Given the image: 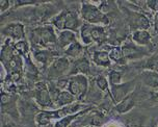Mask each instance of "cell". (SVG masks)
<instances>
[{"label": "cell", "instance_id": "3", "mask_svg": "<svg viewBox=\"0 0 158 127\" xmlns=\"http://www.w3.org/2000/svg\"><path fill=\"white\" fill-rule=\"evenodd\" d=\"M79 14L85 23L92 25H102V26L109 24V19L106 14H104L100 10L98 4L93 2H81Z\"/></svg>", "mask_w": 158, "mask_h": 127}, {"label": "cell", "instance_id": "10", "mask_svg": "<svg viewBox=\"0 0 158 127\" xmlns=\"http://www.w3.org/2000/svg\"><path fill=\"white\" fill-rule=\"evenodd\" d=\"M121 47H122L124 55H125V58L127 61L139 60V58H143L145 56L149 55L148 50L145 47L138 46L133 41L125 42Z\"/></svg>", "mask_w": 158, "mask_h": 127}, {"label": "cell", "instance_id": "5", "mask_svg": "<svg viewBox=\"0 0 158 127\" xmlns=\"http://www.w3.org/2000/svg\"><path fill=\"white\" fill-rule=\"evenodd\" d=\"M72 61L66 56H58L52 61L47 69V77L49 80H57L59 78L68 76L71 69Z\"/></svg>", "mask_w": 158, "mask_h": 127}, {"label": "cell", "instance_id": "37", "mask_svg": "<svg viewBox=\"0 0 158 127\" xmlns=\"http://www.w3.org/2000/svg\"><path fill=\"white\" fill-rule=\"evenodd\" d=\"M84 127H91V126H84Z\"/></svg>", "mask_w": 158, "mask_h": 127}, {"label": "cell", "instance_id": "20", "mask_svg": "<svg viewBox=\"0 0 158 127\" xmlns=\"http://www.w3.org/2000/svg\"><path fill=\"white\" fill-rule=\"evenodd\" d=\"M93 109V106H89V108H85L83 111L77 112V114H74V115H69L67 117L63 118V119L58 120V121H55L54 124H53V127H70L71 126L72 123H74L78 118H80L81 116L85 115L86 112H89V111Z\"/></svg>", "mask_w": 158, "mask_h": 127}, {"label": "cell", "instance_id": "23", "mask_svg": "<svg viewBox=\"0 0 158 127\" xmlns=\"http://www.w3.org/2000/svg\"><path fill=\"white\" fill-rule=\"evenodd\" d=\"M135 106V101L134 98L132 96L129 95L128 97H126L125 99H123L121 102L117 103L114 105V109L118 114L120 115H125L127 112H129L132 108Z\"/></svg>", "mask_w": 158, "mask_h": 127}, {"label": "cell", "instance_id": "15", "mask_svg": "<svg viewBox=\"0 0 158 127\" xmlns=\"http://www.w3.org/2000/svg\"><path fill=\"white\" fill-rule=\"evenodd\" d=\"M76 41H78L77 36H76V32H71V30H63V32H59L57 35L55 48L64 51L70 45L75 43Z\"/></svg>", "mask_w": 158, "mask_h": 127}, {"label": "cell", "instance_id": "36", "mask_svg": "<svg viewBox=\"0 0 158 127\" xmlns=\"http://www.w3.org/2000/svg\"><path fill=\"white\" fill-rule=\"evenodd\" d=\"M153 98H155V99H158V92L155 93V94L153 95Z\"/></svg>", "mask_w": 158, "mask_h": 127}, {"label": "cell", "instance_id": "1", "mask_svg": "<svg viewBox=\"0 0 158 127\" xmlns=\"http://www.w3.org/2000/svg\"><path fill=\"white\" fill-rule=\"evenodd\" d=\"M89 106H92V105H89V104H85V103L75 102L71 104V105L60 107V108H56V109H53V111H40L38 114L35 115V121L40 126H48V125H50L51 121L53 120L58 121L69 115L77 114V112L83 111V109L89 108Z\"/></svg>", "mask_w": 158, "mask_h": 127}, {"label": "cell", "instance_id": "38", "mask_svg": "<svg viewBox=\"0 0 158 127\" xmlns=\"http://www.w3.org/2000/svg\"><path fill=\"white\" fill-rule=\"evenodd\" d=\"M157 127H158V125H157Z\"/></svg>", "mask_w": 158, "mask_h": 127}, {"label": "cell", "instance_id": "32", "mask_svg": "<svg viewBox=\"0 0 158 127\" xmlns=\"http://www.w3.org/2000/svg\"><path fill=\"white\" fill-rule=\"evenodd\" d=\"M10 8H12V1H8V0H1L0 1V13H1V15H3L4 12H6Z\"/></svg>", "mask_w": 158, "mask_h": 127}, {"label": "cell", "instance_id": "35", "mask_svg": "<svg viewBox=\"0 0 158 127\" xmlns=\"http://www.w3.org/2000/svg\"><path fill=\"white\" fill-rule=\"evenodd\" d=\"M155 27H156V29L158 30V13L155 15Z\"/></svg>", "mask_w": 158, "mask_h": 127}, {"label": "cell", "instance_id": "21", "mask_svg": "<svg viewBox=\"0 0 158 127\" xmlns=\"http://www.w3.org/2000/svg\"><path fill=\"white\" fill-rule=\"evenodd\" d=\"M131 40L138 46H148L151 44L152 36L148 30H135L131 36Z\"/></svg>", "mask_w": 158, "mask_h": 127}, {"label": "cell", "instance_id": "9", "mask_svg": "<svg viewBox=\"0 0 158 127\" xmlns=\"http://www.w3.org/2000/svg\"><path fill=\"white\" fill-rule=\"evenodd\" d=\"M1 36L5 40L10 39L13 42H18L25 39V26L21 22H10L1 27Z\"/></svg>", "mask_w": 158, "mask_h": 127}, {"label": "cell", "instance_id": "16", "mask_svg": "<svg viewBox=\"0 0 158 127\" xmlns=\"http://www.w3.org/2000/svg\"><path fill=\"white\" fill-rule=\"evenodd\" d=\"M91 60L96 66L101 68H109L112 64L109 56V51L106 50H96L92 53Z\"/></svg>", "mask_w": 158, "mask_h": 127}, {"label": "cell", "instance_id": "29", "mask_svg": "<svg viewBox=\"0 0 158 127\" xmlns=\"http://www.w3.org/2000/svg\"><path fill=\"white\" fill-rule=\"evenodd\" d=\"M143 70H149V71L158 72V52L154 53L146 58V61L143 65Z\"/></svg>", "mask_w": 158, "mask_h": 127}, {"label": "cell", "instance_id": "34", "mask_svg": "<svg viewBox=\"0 0 158 127\" xmlns=\"http://www.w3.org/2000/svg\"><path fill=\"white\" fill-rule=\"evenodd\" d=\"M2 127H16V126L13 122H6L5 124L2 123Z\"/></svg>", "mask_w": 158, "mask_h": 127}, {"label": "cell", "instance_id": "8", "mask_svg": "<svg viewBox=\"0 0 158 127\" xmlns=\"http://www.w3.org/2000/svg\"><path fill=\"white\" fill-rule=\"evenodd\" d=\"M135 87H136V79H132L130 81H127V83L110 86L112 101L114 102V104L121 102L123 99L128 97L133 92Z\"/></svg>", "mask_w": 158, "mask_h": 127}, {"label": "cell", "instance_id": "14", "mask_svg": "<svg viewBox=\"0 0 158 127\" xmlns=\"http://www.w3.org/2000/svg\"><path fill=\"white\" fill-rule=\"evenodd\" d=\"M1 112L2 114L10 115L12 118H15L16 120L19 119V109L17 106V103L14 101V96L10 93H1Z\"/></svg>", "mask_w": 158, "mask_h": 127}, {"label": "cell", "instance_id": "2", "mask_svg": "<svg viewBox=\"0 0 158 127\" xmlns=\"http://www.w3.org/2000/svg\"><path fill=\"white\" fill-rule=\"evenodd\" d=\"M56 41H57V35L51 24L43 25L31 29L30 33L31 47L50 48L52 45H56Z\"/></svg>", "mask_w": 158, "mask_h": 127}, {"label": "cell", "instance_id": "4", "mask_svg": "<svg viewBox=\"0 0 158 127\" xmlns=\"http://www.w3.org/2000/svg\"><path fill=\"white\" fill-rule=\"evenodd\" d=\"M89 80L87 76L78 74L69 76V87L68 90L71 94L74 96L77 101L83 100L89 94Z\"/></svg>", "mask_w": 158, "mask_h": 127}, {"label": "cell", "instance_id": "6", "mask_svg": "<svg viewBox=\"0 0 158 127\" xmlns=\"http://www.w3.org/2000/svg\"><path fill=\"white\" fill-rule=\"evenodd\" d=\"M32 96H33V98H35V103L38 104L41 108L56 109V106L54 102H53L51 95H50L48 83H42V81L35 83Z\"/></svg>", "mask_w": 158, "mask_h": 127}, {"label": "cell", "instance_id": "18", "mask_svg": "<svg viewBox=\"0 0 158 127\" xmlns=\"http://www.w3.org/2000/svg\"><path fill=\"white\" fill-rule=\"evenodd\" d=\"M82 55H84V47L79 41H76L75 43L70 45L64 51V56H66V57L70 58L72 61L77 60Z\"/></svg>", "mask_w": 158, "mask_h": 127}, {"label": "cell", "instance_id": "24", "mask_svg": "<svg viewBox=\"0 0 158 127\" xmlns=\"http://www.w3.org/2000/svg\"><path fill=\"white\" fill-rule=\"evenodd\" d=\"M92 38L94 43H97L98 45H102L105 43L107 39V32L105 26H102V25H94L92 29Z\"/></svg>", "mask_w": 158, "mask_h": 127}, {"label": "cell", "instance_id": "33", "mask_svg": "<svg viewBox=\"0 0 158 127\" xmlns=\"http://www.w3.org/2000/svg\"><path fill=\"white\" fill-rule=\"evenodd\" d=\"M145 3L151 11H153L156 14L158 13V0H149V1H146Z\"/></svg>", "mask_w": 158, "mask_h": 127}, {"label": "cell", "instance_id": "27", "mask_svg": "<svg viewBox=\"0 0 158 127\" xmlns=\"http://www.w3.org/2000/svg\"><path fill=\"white\" fill-rule=\"evenodd\" d=\"M95 83L96 87L100 90L101 92L106 93L109 97L111 98L112 100V95H111V90H110V84H109V81L107 79V77H105L104 75H99L97 76V78L95 79Z\"/></svg>", "mask_w": 158, "mask_h": 127}, {"label": "cell", "instance_id": "30", "mask_svg": "<svg viewBox=\"0 0 158 127\" xmlns=\"http://www.w3.org/2000/svg\"><path fill=\"white\" fill-rule=\"evenodd\" d=\"M107 79H108L109 84H110V86L122 83L123 72L120 71V70H117V69L110 70L109 73H108V75H107Z\"/></svg>", "mask_w": 158, "mask_h": 127}, {"label": "cell", "instance_id": "25", "mask_svg": "<svg viewBox=\"0 0 158 127\" xmlns=\"http://www.w3.org/2000/svg\"><path fill=\"white\" fill-rule=\"evenodd\" d=\"M93 26L94 25L92 24H89V23H84L82 24L81 26L80 30H79V33H80V40L82 42L83 45H91L94 43L93 41V38H92V29H93Z\"/></svg>", "mask_w": 158, "mask_h": 127}, {"label": "cell", "instance_id": "7", "mask_svg": "<svg viewBox=\"0 0 158 127\" xmlns=\"http://www.w3.org/2000/svg\"><path fill=\"white\" fill-rule=\"evenodd\" d=\"M32 60L38 65H42L44 68L49 67L56 57H58V52L54 51L51 48H36L31 47L30 49Z\"/></svg>", "mask_w": 158, "mask_h": 127}, {"label": "cell", "instance_id": "17", "mask_svg": "<svg viewBox=\"0 0 158 127\" xmlns=\"http://www.w3.org/2000/svg\"><path fill=\"white\" fill-rule=\"evenodd\" d=\"M53 102H54L56 108H60V107L71 105V104L78 102V101L69 91H59L53 98Z\"/></svg>", "mask_w": 158, "mask_h": 127}, {"label": "cell", "instance_id": "13", "mask_svg": "<svg viewBox=\"0 0 158 127\" xmlns=\"http://www.w3.org/2000/svg\"><path fill=\"white\" fill-rule=\"evenodd\" d=\"M105 115L100 111L92 109L85 115L81 117V127L84 126H94V127H102L105 123Z\"/></svg>", "mask_w": 158, "mask_h": 127}, {"label": "cell", "instance_id": "19", "mask_svg": "<svg viewBox=\"0 0 158 127\" xmlns=\"http://www.w3.org/2000/svg\"><path fill=\"white\" fill-rule=\"evenodd\" d=\"M142 83L151 89H158V72L143 70L139 75Z\"/></svg>", "mask_w": 158, "mask_h": 127}, {"label": "cell", "instance_id": "26", "mask_svg": "<svg viewBox=\"0 0 158 127\" xmlns=\"http://www.w3.org/2000/svg\"><path fill=\"white\" fill-rule=\"evenodd\" d=\"M109 56L112 63L118 65H125L127 63V60L125 58L124 52L121 46H114L109 50Z\"/></svg>", "mask_w": 158, "mask_h": 127}, {"label": "cell", "instance_id": "31", "mask_svg": "<svg viewBox=\"0 0 158 127\" xmlns=\"http://www.w3.org/2000/svg\"><path fill=\"white\" fill-rule=\"evenodd\" d=\"M55 84L60 91H67L68 87H69V76H64V77L59 78V79L55 81Z\"/></svg>", "mask_w": 158, "mask_h": 127}, {"label": "cell", "instance_id": "11", "mask_svg": "<svg viewBox=\"0 0 158 127\" xmlns=\"http://www.w3.org/2000/svg\"><path fill=\"white\" fill-rule=\"evenodd\" d=\"M64 14V30H71V32H77L80 30L82 26V22H81L80 14H78L74 10H66L61 11Z\"/></svg>", "mask_w": 158, "mask_h": 127}, {"label": "cell", "instance_id": "12", "mask_svg": "<svg viewBox=\"0 0 158 127\" xmlns=\"http://www.w3.org/2000/svg\"><path fill=\"white\" fill-rule=\"evenodd\" d=\"M89 75L91 74V63H89V58L84 54L81 57L77 58V60L72 61L71 69L68 76H73V75Z\"/></svg>", "mask_w": 158, "mask_h": 127}, {"label": "cell", "instance_id": "22", "mask_svg": "<svg viewBox=\"0 0 158 127\" xmlns=\"http://www.w3.org/2000/svg\"><path fill=\"white\" fill-rule=\"evenodd\" d=\"M132 28L135 30H148L151 27L150 20L142 14L135 13V16L132 17V21H131Z\"/></svg>", "mask_w": 158, "mask_h": 127}, {"label": "cell", "instance_id": "28", "mask_svg": "<svg viewBox=\"0 0 158 127\" xmlns=\"http://www.w3.org/2000/svg\"><path fill=\"white\" fill-rule=\"evenodd\" d=\"M14 47H15L16 52L18 53L19 55L23 56V57H26L27 55H29V51H30V49H31L29 43H28L25 39L24 40L15 42V43H14Z\"/></svg>", "mask_w": 158, "mask_h": 127}]
</instances>
